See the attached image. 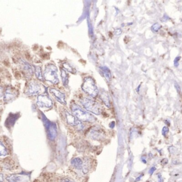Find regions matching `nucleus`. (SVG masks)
<instances>
[{"instance_id": "1", "label": "nucleus", "mask_w": 182, "mask_h": 182, "mask_svg": "<svg viewBox=\"0 0 182 182\" xmlns=\"http://www.w3.org/2000/svg\"><path fill=\"white\" fill-rule=\"evenodd\" d=\"M72 110L76 117L80 120L91 122L95 121V117L92 115L85 112L78 105H73L72 106Z\"/></svg>"}, {"instance_id": "2", "label": "nucleus", "mask_w": 182, "mask_h": 182, "mask_svg": "<svg viewBox=\"0 0 182 182\" xmlns=\"http://www.w3.org/2000/svg\"><path fill=\"white\" fill-rule=\"evenodd\" d=\"M44 77L47 81L50 82L53 84H57L59 80L56 66L53 64L47 65L44 73Z\"/></svg>"}, {"instance_id": "3", "label": "nucleus", "mask_w": 182, "mask_h": 182, "mask_svg": "<svg viewBox=\"0 0 182 182\" xmlns=\"http://www.w3.org/2000/svg\"><path fill=\"white\" fill-rule=\"evenodd\" d=\"M82 88L83 91L92 97H96L98 93L97 87L95 85L94 80L90 78H85Z\"/></svg>"}, {"instance_id": "4", "label": "nucleus", "mask_w": 182, "mask_h": 182, "mask_svg": "<svg viewBox=\"0 0 182 182\" xmlns=\"http://www.w3.org/2000/svg\"><path fill=\"white\" fill-rule=\"evenodd\" d=\"M81 103L88 111L96 115H99L101 113V107L97 102L88 98H84L81 101Z\"/></svg>"}, {"instance_id": "5", "label": "nucleus", "mask_w": 182, "mask_h": 182, "mask_svg": "<svg viewBox=\"0 0 182 182\" xmlns=\"http://www.w3.org/2000/svg\"><path fill=\"white\" fill-rule=\"evenodd\" d=\"M65 116L68 124L76 127L78 130H81L83 128V125L81 121L78 120L77 117H75L67 111L65 113Z\"/></svg>"}, {"instance_id": "6", "label": "nucleus", "mask_w": 182, "mask_h": 182, "mask_svg": "<svg viewBox=\"0 0 182 182\" xmlns=\"http://www.w3.org/2000/svg\"><path fill=\"white\" fill-rule=\"evenodd\" d=\"M45 126L47 130V134L49 139L51 140H53L55 139L57 135V129L56 126L55 124H52L50 121L47 120L44 121Z\"/></svg>"}, {"instance_id": "7", "label": "nucleus", "mask_w": 182, "mask_h": 182, "mask_svg": "<svg viewBox=\"0 0 182 182\" xmlns=\"http://www.w3.org/2000/svg\"><path fill=\"white\" fill-rule=\"evenodd\" d=\"M37 104L39 107L42 108H50L52 106V100L47 95L41 94L38 97Z\"/></svg>"}, {"instance_id": "8", "label": "nucleus", "mask_w": 182, "mask_h": 182, "mask_svg": "<svg viewBox=\"0 0 182 182\" xmlns=\"http://www.w3.org/2000/svg\"><path fill=\"white\" fill-rule=\"evenodd\" d=\"M17 96V92L13 88L9 87L7 88L4 93V101L6 102L13 101Z\"/></svg>"}, {"instance_id": "9", "label": "nucleus", "mask_w": 182, "mask_h": 182, "mask_svg": "<svg viewBox=\"0 0 182 182\" xmlns=\"http://www.w3.org/2000/svg\"><path fill=\"white\" fill-rule=\"evenodd\" d=\"M41 91V88L39 85L35 82H31L29 83V86L27 89L26 94L29 96H34L38 94Z\"/></svg>"}, {"instance_id": "10", "label": "nucleus", "mask_w": 182, "mask_h": 182, "mask_svg": "<svg viewBox=\"0 0 182 182\" xmlns=\"http://www.w3.org/2000/svg\"><path fill=\"white\" fill-rule=\"evenodd\" d=\"M50 92L55 96V97L57 99V100L58 101L59 103L64 105L66 104V102L65 101V94L63 93L56 90L55 89H51Z\"/></svg>"}, {"instance_id": "11", "label": "nucleus", "mask_w": 182, "mask_h": 182, "mask_svg": "<svg viewBox=\"0 0 182 182\" xmlns=\"http://www.w3.org/2000/svg\"><path fill=\"white\" fill-rule=\"evenodd\" d=\"M8 182H28V179L25 176L11 175L7 178Z\"/></svg>"}, {"instance_id": "12", "label": "nucleus", "mask_w": 182, "mask_h": 182, "mask_svg": "<svg viewBox=\"0 0 182 182\" xmlns=\"http://www.w3.org/2000/svg\"><path fill=\"white\" fill-rule=\"evenodd\" d=\"M101 100L103 101L104 104L108 107H110V102L109 96L106 92H103L101 94Z\"/></svg>"}, {"instance_id": "13", "label": "nucleus", "mask_w": 182, "mask_h": 182, "mask_svg": "<svg viewBox=\"0 0 182 182\" xmlns=\"http://www.w3.org/2000/svg\"><path fill=\"white\" fill-rule=\"evenodd\" d=\"M71 163L72 166L76 169H80L82 168V161L81 160L78 158H74V159L72 160Z\"/></svg>"}, {"instance_id": "14", "label": "nucleus", "mask_w": 182, "mask_h": 182, "mask_svg": "<svg viewBox=\"0 0 182 182\" xmlns=\"http://www.w3.org/2000/svg\"><path fill=\"white\" fill-rule=\"evenodd\" d=\"M62 80L63 85L65 86H67L68 83V75L66 72L65 71L64 69H62Z\"/></svg>"}, {"instance_id": "15", "label": "nucleus", "mask_w": 182, "mask_h": 182, "mask_svg": "<svg viewBox=\"0 0 182 182\" xmlns=\"http://www.w3.org/2000/svg\"><path fill=\"white\" fill-rule=\"evenodd\" d=\"M21 63H22V66H23L22 67L24 69L25 71L29 73H32L33 70L32 69V68H31V65L28 64L27 62H24L23 60Z\"/></svg>"}, {"instance_id": "16", "label": "nucleus", "mask_w": 182, "mask_h": 182, "mask_svg": "<svg viewBox=\"0 0 182 182\" xmlns=\"http://www.w3.org/2000/svg\"><path fill=\"white\" fill-rule=\"evenodd\" d=\"M102 71L104 73V76L105 77L106 79L108 81H110L111 79V74L110 70L106 67H104L102 68Z\"/></svg>"}, {"instance_id": "17", "label": "nucleus", "mask_w": 182, "mask_h": 182, "mask_svg": "<svg viewBox=\"0 0 182 182\" xmlns=\"http://www.w3.org/2000/svg\"><path fill=\"white\" fill-rule=\"evenodd\" d=\"M35 74L37 78L39 79L41 81L43 80V77L42 71H41V68L39 66H36L35 67Z\"/></svg>"}, {"instance_id": "18", "label": "nucleus", "mask_w": 182, "mask_h": 182, "mask_svg": "<svg viewBox=\"0 0 182 182\" xmlns=\"http://www.w3.org/2000/svg\"><path fill=\"white\" fill-rule=\"evenodd\" d=\"M8 152H7V150L6 148V147H4L2 142L0 143V154L1 156H6Z\"/></svg>"}, {"instance_id": "19", "label": "nucleus", "mask_w": 182, "mask_h": 182, "mask_svg": "<svg viewBox=\"0 0 182 182\" xmlns=\"http://www.w3.org/2000/svg\"><path fill=\"white\" fill-rule=\"evenodd\" d=\"M63 66H64V68H66L68 71L71 72L72 73H75V72H76L75 69L73 68V67L71 66L70 64H68L67 63H64Z\"/></svg>"}, {"instance_id": "20", "label": "nucleus", "mask_w": 182, "mask_h": 182, "mask_svg": "<svg viewBox=\"0 0 182 182\" xmlns=\"http://www.w3.org/2000/svg\"><path fill=\"white\" fill-rule=\"evenodd\" d=\"M161 28V26L160 25L159 23H155L151 27V29L153 32H158Z\"/></svg>"}, {"instance_id": "21", "label": "nucleus", "mask_w": 182, "mask_h": 182, "mask_svg": "<svg viewBox=\"0 0 182 182\" xmlns=\"http://www.w3.org/2000/svg\"><path fill=\"white\" fill-rule=\"evenodd\" d=\"M169 132V128L167 127H164L162 130V133L163 136H166Z\"/></svg>"}, {"instance_id": "22", "label": "nucleus", "mask_w": 182, "mask_h": 182, "mask_svg": "<svg viewBox=\"0 0 182 182\" xmlns=\"http://www.w3.org/2000/svg\"><path fill=\"white\" fill-rule=\"evenodd\" d=\"M181 59V57H177L174 60V65L176 67H177L179 66V60Z\"/></svg>"}, {"instance_id": "23", "label": "nucleus", "mask_w": 182, "mask_h": 182, "mask_svg": "<svg viewBox=\"0 0 182 182\" xmlns=\"http://www.w3.org/2000/svg\"><path fill=\"white\" fill-rule=\"evenodd\" d=\"M175 87L176 89V90L177 91V92L179 93V94H180L181 91V87H180V86L179 85V84L177 83H175Z\"/></svg>"}, {"instance_id": "24", "label": "nucleus", "mask_w": 182, "mask_h": 182, "mask_svg": "<svg viewBox=\"0 0 182 182\" xmlns=\"http://www.w3.org/2000/svg\"><path fill=\"white\" fill-rule=\"evenodd\" d=\"M121 33H122V30L120 29V28L116 29L115 30V31H114V34H115L116 35H120Z\"/></svg>"}, {"instance_id": "25", "label": "nucleus", "mask_w": 182, "mask_h": 182, "mask_svg": "<svg viewBox=\"0 0 182 182\" xmlns=\"http://www.w3.org/2000/svg\"><path fill=\"white\" fill-rule=\"evenodd\" d=\"M156 170V168L155 167H152V168L150 169V170H149V173H150L151 175H152Z\"/></svg>"}, {"instance_id": "26", "label": "nucleus", "mask_w": 182, "mask_h": 182, "mask_svg": "<svg viewBox=\"0 0 182 182\" xmlns=\"http://www.w3.org/2000/svg\"><path fill=\"white\" fill-rule=\"evenodd\" d=\"M162 19H164L163 22H166V21H167V20H168L169 19V18L167 15H164V16L162 18Z\"/></svg>"}, {"instance_id": "27", "label": "nucleus", "mask_w": 182, "mask_h": 182, "mask_svg": "<svg viewBox=\"0 0 182 182\" xmlns=\"http://www.w3.org/2000/svg\"><path fill=\"white\" fill-rule=\"evenodd\" d=\"M0 177H1V181H0V182H3V176L2 174H1Z\"/></svg>"}, {"instance_id": "28", "label": "nucleus", "mask_w": 182, "mask_h": 182, "mask_svg": "<svg viewBox=\"0 0 182 182\" xmlns=\"http://www.w3.org/2000/svg\"><path fill=\"white\" fill-rule=\"evenodd\" d=\"M111 124H112V126H111L110 127H111L112 128H114V125H115V122H112L111 123Z\"/></svg>"}, {"instance_id": "29", "label": "nucleus", "mask_w": 182, "mask_h": 182, "mask_svg": "<svg viewBox=\"0 0 182 182\" xmlns=\"http://www.w3.org/2000/svg\"><path fill=\"white\" fill-rule=\"evenodd\" d=\"M140 86H138V87L137 88V92H139V91H140Z\"/></svg>"}]
</instances>
